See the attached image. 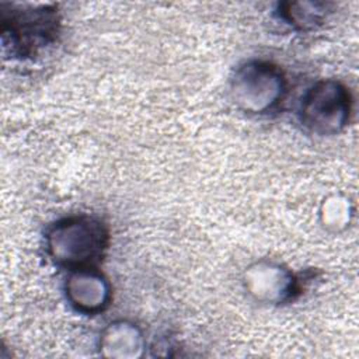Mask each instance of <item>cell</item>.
<instances>
[{
	"label": "cell",
	"mask_w": 359,
	"mask_h": 359,
	"mask_svg": "<svg viewBox=\"0 0 359 359\" xmlns=\"http://www.w3.org/2000/svg\"><path fill=\"white\" fill-rule=\"evenodd\" d=\"M109 247L107 224L91 215H72L53 222L45 231V251L59 268H98Z\"/></svg>",
	"instance_id": "1"
},
{
	"label": "cell",
	"mask_w": 359,
	"mask_h": 359,
	"mask_svg": "<svg viewBox=\"0 0 359 359\" xmlns=\"http://www.w3.org/2000/svg\"><path fill=\"white\" fill-rule=\"evenodd\" d=\"M60 31L57 8L49 4L1 7V46L4 57L34 59L53 45Z\"/></svg>",
	"instance_id": "2"
},
{
	"label": "cell",
	"mask_w": 359,
	"mask_h": 359,
	"mask_svg": "<svg viewBox=\"0 0 359 359\" xmlns=\"http://www.w3.org/2000/svg\"><path fill=\"white\" fill-rule=\"evenodd\" d=\"M287 91L282 69L264 59H250L237 66L229 83V94L237 109L247 115L275 112Z\"/></svg>",
	"instance_id": "3"
},
{
	"label": "cell",
	"mask_w": 359,
	"mask_h": 359,
	"mask_svg": "<svg viewBox=\"0 0 359 359\" xmlns=\"http://www.w3.org/2000/svg\"><path fill=\"white\" fill-rule=\"evenodd\" d=\"M351 111L352 98L346 86L335 79H321L302 97L299 118L310 133L334 136L346 128Z\"/></svg>",
	"instance_id": "4"
},
{
	"label": "cell",
	"mask_w": 359,
	"mask_h": 359,
	"mask_svg": "<svg viewBox=\"0 0 359 359\" xmlns=\"http://www.w3.org/2000/svg\"><path fill=\"white\" fill-rule=\"evenodd\" d=\"M247 294L266 306H280L296 299L300 282L296 273L282 262L261 258L251 262L241 276Z\"/></svg>",
	"instance_id": "5"
},
{
	"label": "cell",
	"mask_w": 359,
	"mask_h": 359,
	"mask_svg": "<svg viewBox=\"0 0 359 359\" xmlns=\"http://www.w3.org/2000/svg\"><path fill=\"white\" fill-rule=\"evenodd\" d=\"M63 290L69 306L86 316L102 313L112 299L111 283L98 268L69 271Z\"/></svg>",
	"instance_id": "6"
},
{
	"label": "cell",
	"mask_w": 359,
	"mask_h": 359,
	"mask_svg": "<svg viewBox=\"0 0 359 359\" xmlns=\"http://www.w3.org/2000/svg\"><path fill=\"white\" fill-rule=\"evenodd\" d=\"M98 351L105 358H142L146 351L144 334L142 328L130 320H114L100 332Z\"/></svg>",
	"instance_id": "7"
},
{
	"label": "cell",
	"mask_w": 359,
	"mask_h": 359,
	"mask_svg": "<svg viewBox=\"0 0 359 359\" xmlns=\"http://www.w3.org/2000/svg\"><path fill=\"white\" fill-rule=\"evenodd\" d=\"M279 17L297 31H311L320 27L330 14L324 1H285L278 4Z\"/></svg>",
	"instance_id": "8"
},
{
	"label": "cell",
	"mask_w": 359,
	"mask_h": 359,
	"mask_svg": "<svg viewBox=\"0 0 359 359\" xmlns=\"http://www.w3.org/2000/svg\"><path fill=\"white\" fill-rule=\"evenodd\" d=\"M318 216L324 229L330 231L345 230L353 216L352 202L342 194H331L323 199Z\"/></svg>",
	"instance_id": "9"
}]
</instances>
